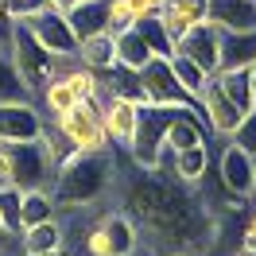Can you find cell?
Segmentation results:
<instances>
[{
    "label": "cell",
    "mask_w": 256,
    "mask_h": 256,
    "mask_svg": "<svg viewBox=\"0 0 256 256\" xmlns=\"http://www.w3.org/2000/svg\"><path fill=\"white\" fill-rule=\"evenodd\" d=\"M120 202L132 222L152 233V244L167 252H194L214 237V222L202 198L167 171L136 167L120 178Z\"/></svg>",
    "instance_id": "1"
},
{
    "label": "cell",
    "mask_w": 256,
    "mask_h": 256,
    "mask_svg": "<svg viewBox=\"0 0 256 256\" xmlns=\"http://www.w3.org/2000/svg\"><path fill=\"white\" fill-rule=\"evenodd\" d=\"M112 186H116V156L109 148L105 152H74L50 175V198L66 214H78V210L101 202Z\"/></svg>",
    "instance_id": "2"
},
{
    "label": "cell",
    "mask_w": 256,
    "mask_h": 256,
    "mask_svg": "<svg viewBox=\"0 0 256 256\" xmlns=\"http://www.w3.org/2000/svg\"><path fill=\"white\" fill-rule=\"evenodd\" d=\"M8 24H12V28H8V54H12L24 86L39 97L47 90V82L58 74V54H50V50L28 32V24H16V20H8Z\"/></svg>",
    "instance_id": "3"
},
{
    "label": "cell",
    "mask_w": 256,
    "mask_h": 256,
    "mask_svg": "<svg viewBox=\"0 0 256 256\" xmlns=\"http://www.w3.org/2000/svg\"><path fill=\"white\" fill-rule=\"evenodd\" d=\"M182 109H186V105H152V101H144V105H140V116H136V136H132V144H128V156H132V163H136V167H148V171H156V167H160L167 124H171Z\"/></svg>",
    "instance_id": "4"
},
{
    "label": "cell",
    "mask_w": 256,
    "mask_h": 256,
    "mask_svg": "<svg viewBox=\"0 0 256 256\" xmlns=\"http://www.w3.org/2000/svg\"><path fill=\"white\" fill-rule=\"evenodd\" d=\"M86 252L90 256H136L140 252V225L124 210H105L86 229Z\"/></svg>",
    "instance_id": "5"
},
{
    "label": "cell",
    "mask_w": 256,
    "mask_h": 256,
    "mask_svg": "<svg viewBox=\"0 0 256 256\" xmlns=\"http://www.w3.org/2000/svg\"><path fill=\"white\" fill-rule=\"evenodd\" d=\"M50 124L62 132L74 152H105L109 148V132L101 120V101H78L70 112L54 116Z\"/></svg>",
    "instance_id": "6"
},
{
    "label": "cell",
    "mask_w": 256,
    "mask_h": 256,
    "mask_svg": "<svg viewBox=\"0 0 256 256\" xmlns=\"http://www.w3.org/2000/svg\"><path fill=\"white\" fill-rule=\"evenodd\" d=\"M140 82H144V97L152 105H186V109H198L186 90L175 82V70H171V54L163 58V54H152L140 70Z\"/></svg>",
    "instance_id": "7"
},
{
    "label": "cell",
    "mask_w": 256,
    "mask_h": 256,
    "mask_svg": "<svg viewBox=\"0 0 256 256\" xmlns=\"http://www.w3.org/2000/svg\"><path fill=\"white\" fill-rule=\"evenodd\" d=\"M47 128V116L35 101H8L0 105V144H28L39 140Z\"/></svg>",
    "instance_id": "8"
},
{
    "label": "cell",
    "mask_w": 256,
    "mask_h": 256,
    "mask_svg": "<svg viewBox=\"0 0 256 256\" xmlns=\"http://www.w3.org/2000/svg\"><path fill=\"white\" fill-rule=\"evenodd\" d=\"M12 163H16V186L20 190H35V186H47L50 190V175H54V163L47 156L43 136L28 140V144H12Z\"/></svg>",
    "instance_id": "9"
},
{
    "label": "cell",
    "mask_w": 256,
    "mask_h": 256,
    "mask_svg": "<svg viewBox=\"0 0 256 256\" xmlns=\"http://www.w3.org/2000/svg\"><path fill=\"white\" fill-rule=\"evenodd\" d=\"M20 24H28V32H32L50 54H58V58H74V50H78V35L70 32L66 12L43 8V12H35L32 20H20Z\"/></svg>",
    "instance_id": "10"
},
{
    "label": "cell",
    "mask_w": 256,
    "mask_h": 256,
    "mask_svg": "<svg viewBox=\"0 0 256 256\" xmlns=\"http://www.w3.org/2000/svg\"><path fill=\"white\" fill-rule=\"evenodd\" d=\"M175 54H186L190 62H198L206 74H218V66H222V32L214 28V24H198L190 32H182L175 39Z\"/></svg>",
    "instance_id": "11"
},
{
    "label": "cell",
    "mask_w": 256,
    "mask_h": 256,
    "mask_svg": "<svg viewBox=\"0 0 256 256\" xmlns=\"http://www.w3.org/2000/svg\"><path fill=\"white\" fill-rule=\"evenodd\" d=\"M252 171H256V160L248 152H240L237 144H225V152L218 156V182H222L225 194L248 198L252 194Z\"/></svg>",
    "instance_id": "12"
},
{
    "label": "cell",
    "mask_w": 256,
    "mask_h": 256,
    "mask_svg": "<svg viewBox=\"0 0 256 256\" xmlns=\"http://www.w3.org/2000/svg\"><path fill=\"white\" fill-rule=\"evenodd\" d=\"M156 171H167V175H175L178 182H186V186H198L202 178L210 175V144H190V148H178V152H163L160 156V167Z\"/></svg>",
    "instance_id": "13"
},
{
    "label": "cell",
    "mask_w": 256,
    "mask_h": 256,
    "mask_svg": "<svg viewBox=\"0 0 256 256\" xmlns=\"http://www.w3.org/2000/svg\"><path fill=\"white\" fill-rule=\"evenodd\" d=\"M136 116H140V105H136V101L112 97V94L101 97V120H105V132H109L112 148H124L128 152L132 136H136Z\"/></svg>",
    "instance_id": "14"
},
{
    "label": "cell",
    "mask_w": 256,
    "mask_h": 256,
    "mask_svg": "<svg viewBox=\"0 0 256 256\" xmlns=\"http://www.w3.org/2000/svg\"><path fill=\"white\" fill-rule=\"evenodd\" d=\"M198 112L206 116V124H210V132H218V136H233V128H237V120L244 116V112L229 101V97L218 90V82H214V74H210V82H206V90H202V97H198Z\"/></svg>",
    "instance_id": "15"
},
{
    "label": "cell",
    "mask_w": 256,
    "mask_h": 256,
    "mask_svg": "<svg viewBox=\"0 0 256 256\" xmlns=\"http://www.w3.org/2000/svg\"><path fill=\"white\" fill-rule=\"evenodd\" d=\"M160 20L167 28V35H171V43H175L182 32H190V28L210 20V0H163Z\"/></svg>",
    "instance_id": "16"
},
{
    "label": "cell",
    "mask_w": 256,
    "mask_h": 256,
    "mask_svg": "<svg viewBox=\"0 0 256 256\" xmlns=\"http://www.w3.org/2000/svg\"><path fill=\"white\" fill-rule=\"evenodd\" d=\"M66 248V225L62 218H47L39 225H28L20 233V256H35V252H62Z\"/></svg>",
    "instance_id": "17"
},
{
    "label": "cell",
    "mask_w": 256,
    "mask_h": 256,
    "mask_svg": "<svg viewBox=\"0 0 256 256\" xmlns=\"http://www.w3.org/2000/svg\"><path fill=\"white\" fill-rule=\"evenodd\" d=\"M210 24L218 32H252L256 0H210Z\"/></svg>",
    "instance_id": "18"
},
{
    "label": "cell",
    "mask_w": 256,
    "mask_h": 256,
    "mask_svg": "<svg viewBox=\"0 0 256 256\" xmlns=\"http://www.w3.org/2000/svg\"><path fill=\"white\" fill-rule=\"evenodd\" d=\"M74 58H78L86 70H94V74H105L116 66V43H112L109 32H97V35H86L78 39V50H74Z\"/></svg>",
    "instance_id": "19"
},
{
    "label": "cell",
    "mask_w": 256,
    "mask_h": 256,
    "mask_svg": "<svg viewBox=\"0 0 256 256\" xmlns=\"http://www.w3.org/2000/svg\"><path fill=\"white\" fill-rule=\"evenodd\" d=\"M256 62V28L252 32H222V66L218 70H248Z\"/></svg>",
    "instance_id": "20"
},
{
    "label": "cell",
    "mask_w": 256,
    "mask_h": 256,
    "mask_svg": "<svg viewBox=\"0 0 256 256\" xmlns=\"http://www.w3.org/2000/svg\"><path fill=\"white\" fill-rule=\"evenodd\" d=\"M101 90L112 97H128V101H136V105H144V82H140V70H128V66H112L101 74Z\"/></svg>",
    "instance_id": "21"
},
{
    "label": "cell",
    "mask_w": 256,
    "mask_h": 256,
    "mask_svg": "<svg viewBox=\"0 0 256 256\" xmlns=\"http://www.w3.org/2000/svg\"><path fill=\"white\" fill-rule=\"evenodd\" d=\"M66 24H70V32L78 35V39L105 32V0H78L66 12Z\"/></svg>",
    "instance_id": "22"
},
{
    "label": "cell",
    "mask_w": 256,
    "mask_h": 256,
    "mask_svg": "<svg viewBox=\"0 0 256 256\" xmlns=\"http://www.w3.org/2000/svg\"><path fill=\"white\" fill-rule=\"evenodd\" d=\"M214 82H218V90H222L240 112L256 109V101H252V74H248V70H218Z\"/></svg>",
    "instance_id": "23"
},
{
    "label": "cell",
    "mask_w": 256,
    "mask_h": 256,
    "mask_svg": "<svg viewBox=\"0 0 256 256\" xmlns=\"http://www.w3.org/2000/svg\"><path fill=\"white\" fill-rule=\"evenodd\" d=\"M47 218H58V206H54L50 190H47V186L24 190V198H20V222H24V229H28V225L47 222Z\"/></svg>",
    "instance_id": "24"
},
{
    "label": "cell",
    "mask_w": 256,
    "mask_h": 256,
    "mask_svg": "<svg viewBox=\"0 0 256 256\" xmlns=\"http://www.w3.org/2000/svg\"><path fill=\"white\" fill-rule=\"evenodd\" d=\"M35 105L43 109V116H62V112H70L74 105H78V97H74V90H70V82L66 78H50L47 82V90L35 97Z\"/></svg>",
    "instance_id": "25"
},
{
    "label": "cell",
    "mask_w": 256,
    "mask_h": 256,
    "mask_svg": "<svg viewBox=\"0 0 256 256\" xmlns=\"http://www.w3.org/2000/svg\"><path fill=\"white\" fill-rule=\"evenodd\" d=\"M112 43H116V62L128 66V70H144V62L152 58V47L144 43V35L136 32V28L112 35Z\"/></svg>",
    "instance_id": "26"
},
{
    "label": "cell",
    "mask_w": 256,
    "mask_h": 256,
    "mask_svg": "<svg viewBox=\"0 0 256 256\" xmlns=\"http://www.w3.org/2000/svg\"><path fill=\"white\" fill-rule=\"evenodd\" d=\"M58 78H66V82H70V90H74V97H78V101H101V97H105V90H101V74L86 70V66H82L78 58L66 66Z\"/></svg>",
    "instance_id": "27"
},
{
    "label": "cell",
    "mask_w": 256,
    "mask_h": 256,
    "mask_svg": "<svg viewBox=\"0 0 256 256\" xmlns=\"http://www.w3.org/2000/svg\"><path fill=\"white\" fill-rule=\"evenodd\" d=\"M171 70H175V82L186 90V97H190L194 105H198V97H202V90H206L210 74L202 70L198 62H190L186 54H171Z\"/></svg>",
    "instance_id": "28"
},
{
    "label": "cell",
    "mask_w": 256,
    "mask_h": 256,
    "mask_svg": "<svg viewBox=\"0 0 256 256\" xmlns=\"http://www.w3.org/2000/svg\"><path fill=\"white\" fill-rule=\"evenodd\" d=\"M136 32L144 35V43L152 47V54H175V43H171V35H167V28H163V20H160V12H152V16H144V20H136Z\"/></svg>",
    "instance_id": "29"
},
{
    "label": "cell",
    "mask_w": 256,
    "mask_h": 256,
    "mask_svg": "<svg viewBox=\"0 0 256 256\" xmlns=\"http://www.w3.org/2000/svg\"><path fill=\"white\" fill-rule=\"evenodd\" d=\"M20 198H24L20 186H12V182L0 186V225H4V233H12V237L24 233V222H20Z\"/></svg>",
    "instance_id": "30"
},
{
    "label": "cell",
    "mask_w": 256,
    "mask_h": 256,
    "mask_svg": "<svg viewBox=\"0 0 256 256\" xmlns=\"http://www.w3.org/2000/svg\"><path fill=\"white\" fill-rule=\"evenodd\" d=\"M229 144H237L240 152H248V156L256 160V109H248V112L237 120L233 136H229Z\"/></svg>",
    "instance_id": "31"
},
{
    "label": "cell",
    "mask_w": 256,
    "mask_h": 256,
    "mask_svg": "<svg viewBox=\"0 0 256 256\" xmlns=\"http://www.w3.org/2000/svg\"><path fill=\"white\" fill-rule=\"evenodd\" d=\"M128 28H136V20H132V12L124 8V0H105V32L120 35V32H128Z\"/></svg>",
    "instance_id": "32"
},
{
    "label": "cell",
    "mask_w": 256,
    "mask_h": 256,
    "mask_svg": "<svg viewBox=\"0 0 256 256\" xmlns=\"http://www.w3.org/2000/svg\"><path fill=\"white\" fill-rule=\"evenodd\" d=\"M47 0H4V20H32L35 12H43Z\"/></svg>",
    "instance_id": "33"
},
{
    "label": "cell",
    "mask_w": 256,
    "mask_h": 256,
    "mask_svg": "<svg viewBox=\"0 0 256 256\" xmlns=\"http://www.w3.org/2000/svg\"><path fill=\"white\" fill-rule=\"evenodd\" d=\"M160 4L163 0H124V8L132 12V20H144V16H152V12H160Z\"/></svg>",
    "instance_id": "34"
},
{
    "label": "cell",
    "mask_w": 256,
    "mask_h": 256,
    "mask_svg": "<svg viewBox=\"0 0 256 256\" xmlns=\"http://www.w3.org/2000/svg\"><path fill=\"white\" fill-rule=\"evenodd\" d=\"M240 248H256V206L248 214V222H244V233H240Z\"/></svg>",
    "instance_id": "35"
},
{
    "label": "cell",
    "mask_w": 256,
    "mask_h": 256,
    "mask_svg": "<svg viewBox=\"0 0 256 256\" xmlns=\"http://www.w3.org/2000/svg\"><path fill=\"white\" fill-rule=\"evenodd\" d=\"M78 0H47V8H54V12H70Z\"/></svg>",
    "instance_id": "36"
},
{
    "label": "cell",
    "mask_w": 256,
    "mask_h": 256,
    "mask_svg": "<svg viewBox=\"0 0 256 256\" xmlns=\"http://www.w3.org/2000/svg\"><path fill=\"white\" fill-rule=\"evenodd\" d=\"M248 74H252V101H256V62L248 66Z\"/></svg>",
    "instance_id": "37"
},
{
    "label": "cell",
    "mask_w": 256,
    "mask_h": 256,
    "mask_svg": "<svg viewBox=\"0 0 256 256\" xmlns=\"http://www.w3.org/2000/svg\"><path fill=\"white\" fill-rule=\"evenodd\" d=\"M252 198H256V171H252Z\"/></svg>",
    "instance_id": "38"
},
{
    "label": "cell",
    "mask_w": 256,
    "mask_h": 256,
    "mask_svg": "<svg viewBox=\"0 0 256 256\" xmlns=\"http://www.w3.org/2000/svg\"><path fill=\"white\" fill-rule=\"evenodd\" d=\"M167 256H194V252H167Z\"/></svg>",
    "instance_id": "39"
},
{
    "label": "cell",
    "mask_w": 256,
    "mask_h": 256,
    "mask_svg": "<svg viewBox=\"0 0 256 256\" xmlns=\"http://www.w3.org/2000/svg\"><path fill=\"white\" fill-rule=\"evenodd\" d=\"M0 24H4V0H0Z\"/></svg>",
    "instance_id": "40"
}]
</instances>
